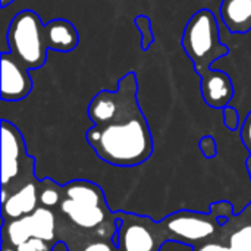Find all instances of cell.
<instances>
[{
    "label": "cell",
    "instance_id": "7a4b0ae2",
    "mask_svg": "<svg viewBox=\"0 0 251 251\" xmlns=\"http://www.w3.org/2000/svg\"><path fill=\"white\" fill-rule=\"evenodd\" d=\"M62 200L54 210L57 224L82 235L113 237L119 229L103 187L91 179L75 178L62 185Z\"/></svg>",
    "mask_w": 251,
    "mask_h": 251
},
{
    "label": "cell",
    "instance_id": "4fadbf2b",
    "mask_svg": "<svg viewBox=\"0 0 251 251\" xmlns=\"http://www.w3.org/2000/svg\"><path fill=\"white\" fill-rule=\"evenodd\" d=\"M59 238L69 251H118L113 237L82 235L62 225H59Z\"/></svg>",
    "mask_w": 251,
    "mask_h": 251
},
{
    "label": "cell",
    "instance_id": "ffe728a7",
    "mask_svg": "<svg viewBox=\"0 0 251 251\" xmlns=\"http://www.w3.org/2000/svg\"><path fill=\"white\" fill-rule=\"evenodd\" d=\"M1 251H18L16 249H13L12 246L6 244V243H1Z\"/></svg>",
    "mask_w": 251,
    "mask_h": 251
},
{
    "label": "cell",
    "instance_id": "6da1fadb",
    "mask_svg": "<svg viewBox=\"0 0 251 251\" xmlns=\"http://www.w3.org/2000/svg\"><path fill=\"white\" fill-rule=\"evenodd\" d=\"M138 82L134 72L125 74L116 90H101L87 107L85 140L97 159L113 168H137L154 151L149 122L140 107Z\"/></svg>",
    "mask_w": 251,
    "mask_h": 251
},
{
    "label": "cell",
    "instance_id": "277c9868",
    "mask_svg": "<svg viewBox=\"0 0 251 251\" xmlns=\"http://www.w3.org/2000/svg\"><path fill=\"white\" fill-rule=\"evenodd\" d=\"M37 179V162L28 153L21 129L1 119V201Z\"/></svg>",
    "mask_w": 251,
    "mask_h": 251
},
{
    "label": "cell",
    "instance_id": "ac0fdd59",
    "mask_svg": "<svg viewBox=\"0 0 251 251\" xmlns=\"http://www.w3.org/2000/svg\"><path fill=\"white\" fill-rule=\"evenodd\" d=\"M199 147L204 159H213L218 154V143L212 135H204L199 141Z\"/></svg>",
    "mask_w": 251,
    "mask_h": 251
},
{
    "label": "cell",
    "instance_id": "ba28073f",
    "mask_svg": "<svg viewBox=\"0 0 251 251\" xmlns=\"http://www.w3.org/2000/svg\"><path fill=\"white\" fill-rule=\"evenodd\" d=\"M29 240H43L53 246L60 243L57 215L54 210L40 206L34 213L25 218L3 222L1 243L16 249Z\"/></svg>",
    "mask_w": 251,
    "mask_h": 251
},
{
    "label": "cell",
    "instance_id": "3957f363",
    "mask_svg": "<svg viewBox=\"0 0 251 251\" xmlns=\"http://www.w3.org/2000/svg\"><path fill=\"white\" fill-rule=\"evenodd\" d=\"M181 43L200 76L207 74L216 60L229 54L228 44L221 38L219 18L209 9H200L188 19Z\"/></svg>",
    "mask_w": 251,
    "mask_h": 251
},
{
    "label": "cell",
    "instance_id": "30bf717a",
    "mask_svg": "<svg viewBox=\"0 0 251 251\" xmlns=\"http://www.w3.org/2000/svg\"><path fill=\"white\" fill-rule=\"evenodd\" d=\"M200 78L201 97L206 101V104L212 109L224 110L235 96L234 82L229 74L212 68L207 74H204Z\"/></svg>",
    "mask_w": 251,
    "mask_h": 251
},
{
    "label": "cell",
    "instance_id": "2e32d148",
    "mask_svg": "<svg viewBox=\"0 0 251 251\" xmlns=\"http://www.w3.org/2000/svg\"><path fill=\"white\" fill-rule=\"evenodd\" d=\"M193 251H232L229 249V246L226 244V241L224 240V237H222V234H221V229H219V232L213 237V238H210L209 241H206V243H203V244H200V246H197V247H194Z\"/></svg>",
    "mask_w": 251,
    "mask_h": 251
},
{
    "label": "cell",
    "instance_id": "44dd1931",
    "mask_svg": "<svg viewBox=\"0 0 251 251\" xmlns=\"http://www.w3.org/2000/svg\"><path fill=\"white\" fill-rule=\"evenodd\" d=\"M15 0H0V6H1V9H4V7H7L9 4H12Z\"/></svg>",
    "mask_w": 251,
    "mask_h": 251
},
{
    "label": "cell",
    "instance_id": "9a60e30c",
    "mask_svg": "<svg viewBox=\"0 0 251 251\" xmlns=\"http://www.w3.org/2000/svg\"><path fill=\"white\" fill-rule=\"evenodd\" d=\"M134 24L138 28V31L141 32V49L144 51H147L154 43V35H153V29H151V19L147 15H137L134 18Z\"/></svg>",
    "mask_w": 251,
    "mask_h": 251
},
{
    "label": "cell",
    "instance_id": "5b68a950",
    "mask_svg": "<svg viewBox=\"0 0 251 251\" xmlns=\"http://www.w3.org/2000/svg\"><path fill=\"white\" fill-rule=\"evenodd\" d=\"M44 25L34 10L25 9L13 16L4 34L9 51L28 69H38L46 63L49 47Z\"/></svg>",
    "mask_w": 251,
    "mask_h": 251
},
{
    "label": "cell",
    "instance_id": "5bb4252c",
    "mask_svg": "<svg viewBox=\"0 0 251 251\" xmlns=\"http://www.w3.org/2000/svg\"><path fill=\"white\" fill-rule=\"evenodd\" d=\"M40 193V206L56 210L62 200V185L53 178H43L38 182Z\"/></svg>",
    "mask_w": 251,
    "mask_h": 251
},
{
    "label": "cell",
    "instance_id": "e0dca14e",
    "mask_svg": "<svg viewBox=\"0 0 251 251\" xmlns=\"http://www.w3.org/2000/svg\"><path fill=\"white\" fill-rule=\"evenodd\" d=\"M224 124L226 129H229L231 132H240L241 116L238 109H235L234 106H226L224 109Z\"/></svg>",
    "mask_w": 251,
    "mask_h": 251
},
{
    "label": "cell",
    "instance_id": "d6986e66",
    "mask_svg": "<svg viewBox=\"0 0 251 251\" xmlns=\"http://www.w3.org/2000/svg\"><path fill=\"white\" fill-rule=\"evenodd\" d=\"M240 138H241L243 146L250 153V156L247 157V162H251V110L240 126Z\"/></svg>",
    "mask_w": 251,
    "mask_h": 251
},
{
    "label": "cell",
    "instance_id": "8992f818",
    "mask_svg": "<svg viewBox=\"0 0 251 251\" xmlns=\"http://www.w3.org/2000/svg\"><path fill=\"white\" fill-rule=\"evenodd\" d=\"M160 224L169 243H179L193 249L213 238L222 226L213 210L200 212L194 209L172 212Z\"/></svg>",
    "mask_w": 251,
    "mask_h": 251
},
{
    "label": "cell",
    "instance_id": "9c48e42d",
    "mask_svg": "<svg viewBox=\"0 0 251 251\" xmlns=\"http://www.w3.org/2000/svg\"><path fill=\"white\" fill-rule=\"evenodd\" d=\"M1 93L3 101L24 100L32 90V78L25 65H22L10 51H1Z\"/></svg>",
    "mask_w": 251,
    "mask_h": 251
},
{
    "label": "cell",
    "instance_id": "52a82bcc",
    "mask_svg": "<svg viewBox=\"0 0 251 251\" xmlns=\"http://www.w3.org/2000/svg\"><path fill=\"white\" fill-rule=\"evenodd\" d=\"M116 215L121 222L113 238L118 251H160L169 243L160 221L125 210H118Z\"/></svg>",
    "mask_w": 251,
    "mask_h": 251
},
{
    "label": "cell",
    "instance_id": "7c38bea8",
    "mask_svg": "<svg viewBox=\"0 0 251 251\" xmlns=\"http://www.w3.org/2000/svg\"><path fill=\"white\" fill-rule=\"evenodd\" d=\"M44 37L49 50L62 53L72 51L79 43L76 28L66 19H53L47 22L44 25Z\"/></svg>",
    "mask_w": 251,
    "mask_h": 251
},
{
    "label": "cell",
    "instance_id": "8fae6325",
    "mask_svg": "<svg viewBox=\"0 0 251 251\" xmlns=\"http://www.w3.org/2000/svg\"><path fill=\"white\" fill-rule=\"evenodd\" d=\"M40 178L34 182L24 185L16 193L10 194L1 201V219L3 222L25 218L34 213L40 207V193H38Z\"/></svg>",
    "mask_w": 251,
    "mask_h": 251
}]
</instances>
